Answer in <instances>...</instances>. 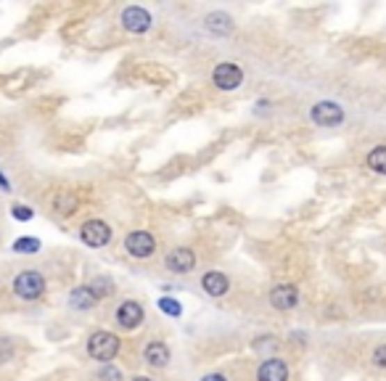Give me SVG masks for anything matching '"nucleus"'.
I'll use <instances>...</instances> for the list:
<instances>
[{"label": "nucleus", "mask_w": 386, "mask_h": 381, "mask_svg": "<svg viewBox=\"0 0 386 381\" xmlns=\"http://www.w3.org/2000/svg\"><path fill=\"white\" fill-rule=\"evenodd\" d=\"M270 304L280 310V313H286V310H293L296 304H299V289L293 286V283H278V286H273L270 289Z\"/></svg>", "instance_id": "9d476101"}, {"label": "nucleus", "mask_w": 386, "mask_h": 381, "mask_svg": "<svg viewBox=\"0 0 386 381\" xmlns=\"http://www.w3.org/2000/svg\"><path fill=\"white\" fill-rule=\"evenodd\" d=\"M77 196L72 194V191H58L54 196V210L61 215V217H69V215H74L77 212Z\"/></svg>", "instance_id": "dca6fc26"}, {"label": "nucleus", "mask_w": 386, "mask_h": 381, "mask_svg": "<svg viewBox=\"0 0 386 381\" xmlns=\"http://www.w3.org/2000/svg\"><path fill=\"white\" fill-rule=\"evenodd\" d=\"M0 188H3V191H11V183H8V178H6L3 172H0Z\"/></svg>", "instance_id": "a878e982"}, {"label": "nucleus", "mask_w": 386, "mask_h": 381, "mask_svg": "<svg viewBox=\"0 0 386 381\" xmlns=\"http://www.w3.org/2000/svg\"><path fill=\"white\" fill-rule=\"evenodd\" d=\"M98 302H101V300H98L93 291H90V286H88V283H82V286H74V289H72V294H69V304H72L74 310H82V313L93 310Z\"/></svg>", "instance_id": "2eb2a0df"}, {"label": "nucleus", "mask_w": 386, "mask_h": 381, "mask_svg": "<svg viewBox=\"0 0 386 381\" xmlns=\"http://www.w3.org/2000/svg\"><path fill=\"white\" fill-rule=\"evenodd\" d=\"M111 228L108 223L104 220H88V223H82L80 228V241L85 247H90V249H101V247H106L108 241H111Z\"/></svg>", "instance_id": "423d86ee"}, {"label": "nucleus", "mask_w": 386, "mask_h": 381, "mask_svg": "<svg viewBox=\"0 0 386 381\" xmlns=\"http://www.w3.org/2000/svg\"><path fill=\"white\" fill-rule=\"evenodd\" d=\"M159 310L164 313V316H170V318H180L183 316V304L177 302V300H170V297H159Z\"/></svg>", "instance_id": "6ab92c4d"}, {"label": "nucleus", "mask_w": 386, "mask_h": 381, "mask_svg": "<svg viewBox=\"0 0 386 381\" xmlns=\"http://www.w3.org/2000/svg\"><path fill=\"white\" fill-rule=\"evenodd\" d=\"M365 162H368V170L376 175H386V146H373Z\"/></svg>", "instance_id": "f3484780"}, {"label": "nucleus", "mask_w": 386, "mask_h": 381, "mask_svg": "<svg viewBox=\"0 0 386 381\" xmlns=\"http://www.w3.org/2000/svg\"><path fill=\"white\" fill-rule=\"evenodd\" d=\"M120 336L114 334V331H104L98 329L93 331L90 336H88V355L93 357V360H98L101 366H108L114 357H117V352H120Z\"/></svg>", "instance_id": "f257e3e1"}, {"label": "nucleus", "mask_w": 386, "mask_h": 381, "mask_svg": "<svg viewBox=\"0 0 386 381\" xmlns=\"http://www.w3.org/2000/svg\"><path fill=\"white\" fill-rule=\"evenodd\" d=\"M124 251L135 260H148L156 251V238L151 231H130L124 236Z\"/></svg>", "instance_id": "20e7f679"}, {"label": "nucleus", "mask_w": 386, "mask_h": 381, "mask_svg": "<svg viewBox=\"0 0 386 381\" xmlns=\"http://www.w3.org/2000/svg\"><path fill=\"white\" fill-rule=\"evenodd\" d=\"M164 265H167V270H172V273H191V270L196 267V251L188 249V247H175V249L167 251Z\"/></svg>", "instance_id": "1a4fd4ad"}, {"label": "nucleus", "mask_w": 386, "mask_h": 381, "mask_svg": "<svg viewBox=\"0 0 386 381\" xmlns=\"http://www.w3.org/2000/svg\"><path fill=\"white\" fill-rule=\"evenodd\" d=\"M11 212H14V220H24V223H29V220L35 217V210H32V207H24V204H14Z\"/></svg>", "instance_id": "4be33fe9"}, {"label": "nucleus", "mask_w": 386, "mask_h": 381, "mask_svg": "<svg viewBox=\"0 0 386 381\" xmlns=\"http://www.w3.org/2000/svg\"><path fill=\"white\" fill-rule=\"evenodd\" d=\"M11 357H14V344H11V339L0 336V363H8Z\"/></svg>", "instance_id": "b1692460"}, {"label": "nucleus", "mask_w": 386, "mask_h": 381, "mask_svg": "<svg viewBox=\"0 0 386 381\" xmlns=\"http://www.w3.org/2000/svg\"><path fill=\"white\" fill-rule=\"evenodd\" d=\"M373 366L376 368H381V371H386V344H378L376 350H373Z\"/></svg>", "instance_id": "5701e85b"}, {"label": "nucleus", "mask_w": 386, "mask_h": 381, "mask_svg": "<svg viewBox=\"0 0 386 381\" xmlns=\"http://www.w3.org/2000/svg\"><path fill=\"white\" fill-rule=\"evenodd\" d=\"M120 22L127 32H133V35H146L148 29L154 26V16H151V11H146L143 6H127V8L122 11Z\"/></svg>", "instance_id": "39448f33"}, {"label": "nucleus", "mask_w": 386, "mask_h": 381, "mask_svg": "<svg viewBox=\"0 0 386 381\" xmlns=\"http://www.w3.org/2000/svg\"><path fill=\"white\" fill-rule=\"evenodd\" d=\"M14 251L35 254V251H40V241H38V238H16V241H14Z\"/></svg>", "instance_id": "aec40b11"}, {"label": "nucleus", "mask_w": 386, "mask_h": 381, "mask_svg": "<svg viewBox=\"0 0 386 381\" xmlns=\"http://www.w3.org/2000/svg\"><path fill=\"white\" fill-rule=\"evenodd\" d=\"M143 320H146V310H143V304L135 302V300H124V302L117 307V326L122 331H135L143 326Z\"/></svg>", "instance_id": "6e6552de"}, {"label": "nucleus", "mask_w": 386, "mask_h": 381, "mask_svg": "<svg viewBox=\"0 0 386 381\" xmlns=\"http://www.w3.org/2000/svg\"><path fill=\"white\" fill-rule=\"evenodd\" d=\"M14 294L24 302H38L45 294V276L40 270H22L14 278Z\"/></svg>", "instance_id": "f03ea898"}, {"label": "nucleus", "mask_w": 386, "mask_h": 381, "mask_svg": "<svg viewBox=\"0 0 386 381\" xmlns=\"http://www.w3.org/2000/svg\"><path fill=\"white\" fill-rule=\"evenodd\" d=\"M98 381H122V373L117 366H101V371H98Z\"/></svg>", "instance_id": "412c9836"}, {"label": "nucleus", "mask_w": 386, "mask_h": 381, "mask_svg": "<svg viewBox=\"0 0 386 381\" xmlns=\"http://www.w3.org/2000/svg\"><path fill=\"white\" fill-rule=\"evenodd\" d=\"M204 26H207V32H212V35H217V38H225V35H230V32H233L236 22H233V16H230V13L212 11V13H207Z\"/></svg>", "instance_id": "4468645a"}, {"label": "nucleus", "mask_w": 386, "mask_h": 381, "mask_svg": "<svg viewBox=\"0 0 386 381\" xmlns=\"http://www.w3.org/2000/svg\"><path fill=\"white\" fill-rule=\"evenodd\" d=\"M257 381H289V366L286 360L270 355L262 360V366L257 371Z\"/></svg>", "instance_id": "9b49d317"}, {"label": "nucleus", "mask_w": 386, "mask_h": 381, "mask_svg": "<svg viewBox=\"0 0 386 381\" xmlns=\"http://www.w3.org/2000/svg\"><path fill=\"white\" fill-rule=\"evenodd\" d=\"M309 119L318 127H336V125L344 122V109L336 104V101H318V104L309 109Z\"/></svg>", "instance_id": "0eeeda50"}, {"label": "nucleus", "mask_w": 386, "mask_h": 381, "mask_svg": "<svg viewBox=\"0 0 386 381\" xmlns=\"http://www.w3.org/2000/svg\"><path fill=\"white\" fill-rule=\"evenodd\" d=\"M88 286H90V291H93L98 300H104V297H108V294H114V281H111L108 276H95Z\"/></svg>", "instance_id": "a211bd4d"}, {"label": "nucleus", "mask_w": 386, "mask_h": 381, "mask_svg": "<svg viewBox=\"0 0 386 381\" xmlns=\"http://www.w3.org/2000/svg\"><path fill=\"white\" fill-rule=\"evenodd\" d=\"M212 85L217 91L230 93V91H239L243 85V69L233 61H223L212 69Z\"/></svg>", "instance_id": "7ed1b4c3"}, {"label": "nucleus", "mask_w": 386, "mask_h": 381, "mask_svg": "<svg viewBox=\"0 0 386 381\" xmlns=\"http://www.w3.org/2000/svg\"><path fill=\"white\" fill-rule=\"evenodd\" d=\"M133 381H154V379H148V376H135Z\"/></svg>", "instance_id": "bb28decb"}, {"label": "nucleus", "mask_w": 386, "mask_h": 381, "mask_svg": "<svg viewBox=\"0 0 386 381\" xmlns=\"http://www.w3.org/2000/svg\"><path fill=\"white\" fill-rule=\"evenodd\" d=\"M201 289L207 297H214V300H220V297H225L227 289H230V281H227L225 273H220V270H207L204 276H201Z\"/></svg>", "instance_id": "f8f14e48"}, {"label": "nucleus", "mask_w": 386, "mask_h": 381, "mask_svg": "<svg viewBox=\"0 0 386 381\" xmlns=\"http://www.w3.org/2000/svg\"><path fill=\"white\" fill-rule=\"evenodd\" d=\"M201 381H227L223 373H207V376H201Z\"/></svg>", "instance_id": "393cba45"}, {"label": "nucleus", "mask_w": 386, "mask_h": 381, "mask_svg": "<svg viewBox=\"0 0 386 381\" xmlns=\"http://www.w3.org/2000/svg\"><path fill=\"white\" fill-rule=\"evenodd\" d=\"M170 347L159 339H154V342H148L143 347V363L151 366V368H167V363H170Z\"/></svg>", "instance_id": "ddd939ff"}]
</instances>
